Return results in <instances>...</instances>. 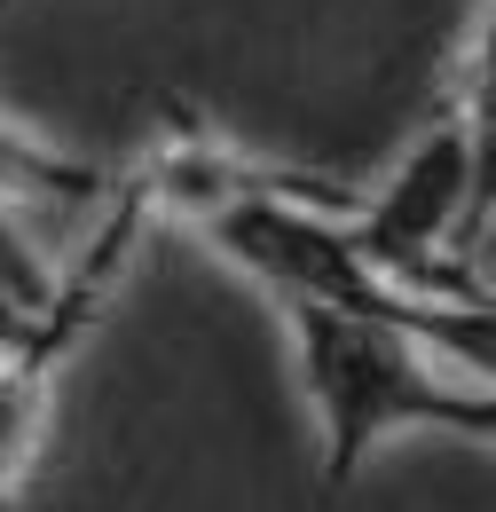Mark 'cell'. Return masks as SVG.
<instances>
[{
  "mask_svg": "<svg viewBox=\"0 0 496 512\" xmlns=\"http://www.w3.org/2000/svg\"><path fill=\"white\" fill-rule=\"evenodd\" d=\"M150 221H158V190H150V166L134 158L126 174H111V190L95 197V229L71 253V268L40 292V308L8 331V347H0V512L24 497V473L40 457L48 410H56V371L87 339V323L111 308V292H119L134 245L150 237Z\"/></svg>",
  "mask_w": 496,
  "mask_h": 512,
  "instance_id": "6da1fadb",
  "label": "cell"
},
{
  "mask_svg": "<svg viewBox=\"0 0 496 512\" xmlns=\"http://www.w3.org/2000/svg\"><path fill=\"white\" fill-rule=\"evenodd\" d=\"M284 316H292L308 402H315V418H323V489H347L355 465L394 426H441L449 386H457L449 363H434L402 331L363 323V316H347V308L284 300Z\"/></svg>",
  "mask_w": 496,
  "mask_h": 512,
  "instance_id": "7a4b0ae2",
  "label": "cell"
},
{
  "mask_svg": "<svg viewBox=\"0 0 496 512\" xmlns=\"http://www.w3.org/2000/svg\"><path fill=\"white\" fill-rule=\"evenodd\" d=\"M441 111H457L473 134V205H465V229H457V260L473 268L496 229V0H481L465 16V48L449 64Z\"/></svg>",
  "mask_w": 496,
  "mask_h": 512,
  "instance_id": "3957f363",
  "label": "cell"
},
{
  "mask_svg": "<svg viewBox=\"0 0 496 512\" xmlns=\"http://www.w3.org/2000/svg\"><path fill=\"white\" fill-rule=\"evenodd\" d=\"M473 8H481V0H465V16H473Z\"/></svg>",
  "mask_w": 496,
  "mask_h": 512,
  "instance_id": "277c9868",
  "label": "cell"
}]
</instances>
